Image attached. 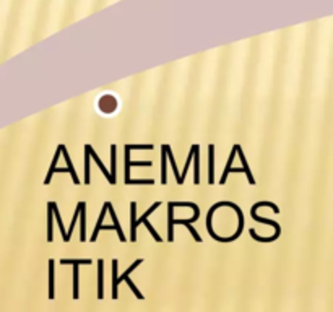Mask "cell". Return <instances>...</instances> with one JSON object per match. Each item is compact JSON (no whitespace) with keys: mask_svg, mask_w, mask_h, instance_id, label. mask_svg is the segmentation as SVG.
<instances>
[{"mask_svg":"<svg viewBox=\"0 0 333 312\" xmlns=\"http://www.w3.org/2000/svg\"><path fill=\"white\" fill-rule=\"evenodd\" d=\"M62 265H73V299L80 297V265H91V260H72V258H62Z\"/></svg>","mask_w":333,"mask_h":312,"instance_id":"cell-1","label":"cell"},{"mask_svg":"<svg viewBox=\"0 0 333 312\" xmlns=\"http://www.w3.org/2000/svg\"><path fill=\"white\" fill-rule=\"evenodd\" d=\"M130 150H132V143L125 145V179L124 182L127 185H153L155 184V179H132L130 177Z\"/></svg>","mask_w":333,"mask_h":312,"instance_id":"cell-2","label":"cell"},{"mask_svg":"<svg viewBox=\"0 0 333 312\" xmlns=\"http://www.w3.org/2000/svg\"><path fill=\"white\" fill-rule=\"evenodd\" d=\"M158 207H161V202H156V203H153L151 207H150L148 210H146V211H145V213H143L142 216L138 218V220H137V224H145V226H146V229L150 231V234H151L153 237H155V241H156V242H161V241H163V239H161V236H159V234L156 233V229L153 228V226H151V223L148 221V216H150V215H151L153 211H155V210H156Z\"/></svg>","mask_w":333,"mask_h":312,"instance_id":"cell-3","label":"cell"},{"mask_svg":"<svg viewBox=\"0 0 333 312\" xmlns=\"http://www.w3.org/2000/svg\"><path fill=\"white\" fill-rule=\"evenodd\" d=\"M142 262H143V258H138V260H135L127 270H125V273H122L121 276H117V280H112V299H117V297H119V284H121L125 280V278H127Z\"/></svg>","mask_w":333,"mask_h":312,"instance_id":"cell-4","label":"cell"},{"mask_svg":"<svg viewBox=\"0 0 333 312\" xmlns=\"http://www.w3.org/2000/svg\"><path fill=\"white\" fill-rule=\"evenodd\" d=\"M86 147H88V150H90V155H91V158H93V159H95V163H96V164L99 166V169H101V172H103V176H104L106 179H108V181H109V184H112V185H114V184H116V179H114V177H112V174H111V172H109L108 169H106V166H104V163L101 161V159H99V156L96 155V151H95V150H93V147H91V145H86Z\"/></svg>","mask_w":333,"mask_h":312,"instance_id":"cell-5","label":"cell"},{"mask_svg":"<svg viewBox=\"0 0 333 312\" xmlns=\"http://www.w3.org/2000/svg\"><path fill=\"white\" fill-rule=\"evenodd\" d=\"M109 203H111V202H106V203H104V207H103L101 213H99V218H98L96 228H95V231H93V234H91V237H90V242H96V239H98V234H99V231H101V228H103V221H104V216H106V213H108V211H109Z\"/></svg>","mask_w":333,"mask_h":312,"instance_id":"cell-6","label":"cell"},{"mask_svg":"<svg viewBox=\"0 0 333 312\" xmlns=\"http://www.w3.org/2000/svg\"><path fill=\"white\" fill-rule=\"evenodd\" d=\"M130 242L137 241V203H130Z\"/></svg>","mask_w":333,"mask_h":312,"instance_id":"cell-7","label":"cell"},{"mask_svg":"<svg viewBox=\"0 0 333 312\" xmlns=\"http://www.w3.org/2000/svg\"><path fill=\"white\" fill-rule=\"evenodd\" d=\"M59 147H61L62 153H64V159H65V163H67V168H69V172H70V176H72L73 184L80 185L82 182H80V177H78V174H77V171L73 169V164H72V159H70V156H69V151H67V148L64 147V145H59Z\"/></svg>","mask_w":333,"mask_h":312,"instance_id":"cell-8","label":"cell"},{"mask_svg":"<svg viewBox=\"0 0 333 312\" xmlns=\"http://www.w3.org/2000/svg\"><path fill=\"white\" fill-rule=\"evenodd\" d=\"M104 262L103 258L98 260V299H103L104 296Z\"/></svg>","mask_w":333,"mask_h":312,"instance_id":"cell-9","label":"cell"},{"mask_svg":"<svg viewBox=\"0 0 333 312\" xmlns=\"http://www.w3.org/2000/svg\"><path fill=\"white\" fill-rule=\"evenodd\" d=\"M215 145H208V184H215Z\"/></svg>","mask_w":333,"mask_h":312,"instance_id":"cell-10","label":"cell"},{"mask_svg":"<svg viewBox=\"0 0 333 312\" xmlns=\"http://www.w3.org/2000/svg\"><path fill=\"white\" fill-rule=\"evenodd\" d=\"M250 216L254 218L255 221H258V223L270 224V226L275 228V231H278V233H281V226H279V224H278L276 221L268 220V218H262V216H258V215H257V207H255V205H254V207H252V210H250Z\"/></svg>","mask_w":333,"mask_h":312,"instance_id":"cell-11","label":"cell"},{"mask_svg":"<svg viewBox=\"0 0 333 312\" xmlns=\"http://www.w3.org/2000/svg\"><path fill=\"white\" fill-rule=\"evenodd\" d=\"M237 148H239V145H234V147H232V151H231V155H229V159H228V163H226V169H224V172H223L221 179H219V185L226 184V179H228V174L231 172V164H232V161H234V158H236Z\"/></svg>","mask_w":333,"mask_h":312,"instance_id":"cell-12","label":"cell"},{"mask_svg":"<svg viewBox=\"0 0 333 312\" xmlns=\"http://www.w3.org/2000/svg\"><path fill=\"white\" fill-rule=\"evenodd\" d=\"M168 241L172 242L174 241V216H172V208H174V205H172V202L168 203Z\"/></svg>","mask_w":333,"mask_h":312,"instance_id":"cell-13","label":"cell"},{"mask_svg":"<svg viewBox=\"0 0 333 312\" xmlns=\"http://www.w3.org/2000/svg\"><path fill=\"white\" fill-rule=\"evenodd\" d=\"M194 147V184L195 185H198L200 184V176H198V172H200V155H198V151H200V147L198 145H192Z\"/></svg>","mask_w":333,"mask_h":312,"instance_id":"cell-14","label":"cell"},{"mask_svg":"<svg viewBox=\"0 0 333 312\" xmlns=\"http://www.w3.org/2000/svg\"><path fill=\"white\" fill-rule=\"evenodd\" d=\"M109 215H111V218H112V221H114V226H116L117 236H119V239H121V242H125V241H127V237L124 236V231H122V228H121V223H119V220H117L116 210L112 208V203H109Z\"/></svg>","mask_w":333,"mask_h":312,"instance_id":"cell-15","label":"cell"},{"mask_svg":"<svg viewBox=\"0 0 333 312\" xmlns=\"http://www.w3.org/2000/svg\"><path fill=\"white\" fill-rule=\"evenodd\" d=\"M83 205H85V202H80V203H78L75 213H73V220H72V223H70V228H69V231H67V236L64 237V242H69V241H70V236H72V233H73V229H75V224H77V220L80 218V211H82Z\"/></svg>","mask_w":333,"mask_h":312,"instance_id":"cell-16","label":"cell"},{"mask_svg":"<svg viewBox=\"0 0 333 312\" xmlns=\"http://www.w3.org/2000/svg\"><path fill=\"white\" fill-rule=\"evenodd\" d=\"M166 150H168V158H169V161H171V168H172V172H174V176H176V181H177L179 185H182L184 184L182 176L179 174V169H177V166H176V159H174V156H172V150H171L169 145H166Z\"/></svg>","mask_w":333,"mask_h":312,"instance_id":"cell-17","label":"cell"},{"mask_svg":"<svg viewBox=\"0 0 333 312\" xmlns=\"http://www.w3.org/2000/svg\"><path fill=\"white\" fill-rule=\"evenodd\" d=\"M166 159H168V150H166V145L161 147V184H168V168H166Z\"/></svg>","mask_w":333,"mask_h":312,"instance_id":"cell-18","label":"cell"},{"mask_svg":"<svg viewBox=\"0 0 333 312\" xmlns=\"http://www.w3.org/2000/svg\"><path fill=\"white\" fill-rule=\"evenodd\" d=\"M91 155H90V150H88V147L85 145V184H88L90 185V182H91V176H90V169H91Z\"/></svg>","mask_w":333,"mask_h":312,"instance_id":"cell-19","label":"cell"},{"mask_svg":"<svg viewBox=\"0 0 333 312\" xmlns=\"http://www.w3.org/2000/svg\"><path fill=\"white\" fill-rule=\"evenodd\" d=\"M49 210H48V220H49V224H48V241L52 242V239H54V233H52V224H54V207H52V203L49 202Z\"/></svg>","mask_w":333,"mask_h":312,"instance_id":"cell-20","label":"cell"},{"mask_svg":"<svg viewBox=\"0 0 333 312\" xmlns=\"http://www.w3.org/2000/svg\"><path fill=\"white\" fill-rule=\"evenodd\" d=\"M237 155H239V158H241V161H242V166H244V169H245V176H247V181H249V184H250V185H254V184H255V179H254V176L250 174L249 164H247V161H245V155L242 153L241 147L237 148Z\"/></svg>","mask_w":333,"mask_h":312,"instance_id":"cell-21","label":"cell"},{"mask_svg":"<svg viewBox=\"0 0 333 312\" xmlns=\"http://www.w3.org/2000/svg\"><path fill=\"white\" fill-rule=\"evenodd\" d=\"M174 224H182V226H185L189 231H190V234L194 236V239L197 242H202V237L198 236V233H197V229L192 226V223H189L187 220H174Z\"/></svg>","mask_w":333,"mask_h":312,"instance_id":"cell-22","label":"cell"},{"mask_svg":"<svg viewBox=\"0 0 333 312\" xmlns=\"http://www.w3.org/2000/svg\"><path fill=\"white\" fill-rule=\"evenodd\" d=\"M85 207L86 205H83L82 207V211H80V241L85 242L86 241V221H85Z\"/></svg>","mask_w":333,"mask_h":312,"instance_id":"cell-23","label":"cell"},{"mask_svg":"<svg viewBox=\"0 0 333 312\" xmlns=\"http://www.w3.org/2000/svg\"><path fill=\"white\" fill-rule=\"evenodd\" d=\"M49 299H54V260H49Z\"/></svg>","mask_w":333,"mask_h":312,"instance_id":"cell-24","label":"cell"},{"mask_svg":"<svg viewBox=\"0 0 333 312\" xmlns=\"http://www.w3.org/2000/svg\"><path fill=\"white\" fill-rule=\"evenodd\" d=\"M249 233H250V236L255 239V241H258V242H273V241H276V239L279 237V234L281 233H278V231H275V234H273L271 237H260L257 233H255V229H249Z\"/></svg>","mask_w":333,"mask_h":312,"instance_id":"cell-25","label":"cell"},{"mask_svg":"<svg viewBox=\"0 0 333 312\" xmlns=\"http://www.w3.org/2000/svg\"><path fill=\"white\" fill-rule=\"evenodd\" d=\"M116 155H117V147L116 145H111V174L114 179H116V164H117Z\"/></svg>","mask_w":333,"mask_h":312,"instance_id":"cell-26","label":"cell"},{"mask_svg":"<svg viewBox=\"0 0 333 312\" xmlns=\"http://www.w3.org/2000/svg\"><path fill=\"white\" fill-rule=\"evenodd\" d=\"M61 153H62V150H61V147H59V148H57V153H56V156H54V161H52V166H51V169H49V172H48V177H46V182H44V184H51V177H52V174H54V171H56L57 159H59V156H61Z\"/></svg>","mask_w":333,"mask_h":312,"instance_id":"cell-27","label":"cell"},{"mask_svg":"<svg viewBox=\"0 0 333 312\" xmlns=\"http://www.w3.org/2000/svg\"><path fill=\"white\" fill-rule=\"evenodd\" d=\"M51 203H52V207H54V215H56V220H57V223H59V228H61V231H62V237H65V236H67V231H65V228H64V223H62V220H61V215H59L57 205H56L54 202H51Z\"/></svg>","mask_w":333,"mask_h":312,"instance_id":"cell-28","label":"cell"},{"mask_svg":"<svg viewBox=\"0 0 333 312\" xmlns=\"http://www.w3.org/2000/svg\"><path fill=\"white\" fill-rule=\"evenodd\" d=\"M124 281H125V283H127V286H129V288H130V289L133 291V293H135V296L138 297V299H145V296H143V294H142V293H140V291L137 289V286H135V284H133V281L130 280V276H127V278H125V280H124Z\"/></svg>","mask_w":333,"mask_h":312,"instance_id":"cell-29","label":"cell"},{"mask_svg":"<svg viewBox=\"0 0 333 312\" xmlns=\"http://www.w3.org/2000/svg\"><path fill=\"white\" fill-rule=\"evenodd\" d=\"M101 229H104V231H111V229H116V226L114 224H103V228Z\"/></svg>","mask_w":333,"mask_h":312,"instance_id":"cell-30","label":"cell"}]
</instances>
